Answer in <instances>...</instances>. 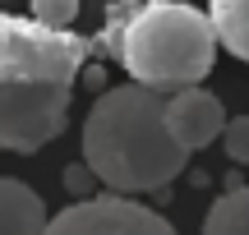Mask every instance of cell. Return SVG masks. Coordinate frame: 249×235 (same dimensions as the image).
Masks as SVG:
<instances>
[{"label": "cell", "mask_w": 249, "mask_h": 235, "mask_svg": "<svg viewBox=\"0 0 249 235\" xmlns=\"http://www.w3.org/2000/svg\"><path fill=\"white\" fill-rule=\"evenodd\" d=\"M92 42L42 18L0 14V152H42L70 125L74 79Z\"/></svg>", "instance_id": "cell-1"}, {"label": "cell", "mask_w": 249, "mask_h": 235, "mask_svg": "<svg viewBox=\"0 0 249 235\" xmlns=\"http://www.w3.org/2000/svg\"><path fill=\"white\" fill-rule=\"evenodd\" d=\"M83 162L116 194L166 189L189 162V148L166 129V97L148 83H124L92 101L83 120Z\"/></svg>", "instance_id": "cell-2"}, {"label": "cell", "mask_w": 249, "mask_h": 235, "mask_svg": "<svg viewBox=\"0 0 249 235\" xmlns=\"http://www.w3.org/2000/svg\"><path fill=\"white\" fill-rule=\"evenodd\" d=\"M97 46L116 55L139 83L161 92L203 83L217 55V28L180 0H116Z\"/></svg>", "instance_id": "cell-3"}, {"label": "cell", "mask_w": 249, "mask_h": 235, "mask_svg": "<svg viewBox=\"0 0 249 235\" xmlns=\"http://www.w3.org/2000/svg\"><path fill=\"white\" fill-rule=\"evenodd\" d=\"M42 235H176L161 212L124 199V194H88L46 221Z\"/></svg>", "instance_id": "cell-4"}, {"label": "cell", "mask_w": 249, "mask_h": 235, "mask_svg": "<svg viewBox=\"0 0 249 235\" xmlns=\"http://www.w3.org/2000/svg\"><path fill=\"white\" fill-rule=\"evenodd\" d=\"M166 129L189 148V152H198V148H208L226 129V111H222V101H217L213 92H203L198 83H189V88H176L166 97Z\"/></svg>", "instance_id": "cell-5"}, {"label": "cell", "mask_w": 249, "mask_h": 235, "mask_svg": "<svg viewBox=\"0 0 249 235\" xmlns=\"http://www.w3.org/2000/svg\"><path fill=\"white\" fill-rule=\"evenodd\" d=\"M46 203L37 189L23 180H5L0 175V235H42L46 231Z\"/></svg>", "instance_id": "cell-6"}, {"label": "cell", "mask_w": 249, "mask_h": 235, "mask_svg": "<svg viewBox=\"0 0 249 235\" xmlns=\"http://www.w3.org/2000/svg\"><path fill=\"white\" fill-rule=\"evenodd\" d=\"M208 18H213V28H217V42L231 55L249 60V0H213Z\"/></svg>", "instance_id": "cell-7"}, {"label": "cell", "mask_w": 249, "mask_h": 235, "mask_svg": "<svg viewBox=\"0 0 249 235\" xmlns=\"http://www.w3.org/2000/svg\"><path fill=\"white\" fill-rule=\"evenodd\" d=\"M203 235H249V185H235L213 203Z\"/></svg>", "instance_id": "cell-8"}, {"label": "cell", "mask_w": 249, "mask_h": 235, "mask_svg": "<svg viewBox=\"0 0 249 235\" xmlns=\"http://www.w3.org/2000/svg\"><path fill=\"white\" fill-rule=\"evenodd\" d=\"M33 18H42L51 28H70L79 18V0H33Z\"/></svg>", "instance_id": "cell-9"}, {"label": "cell", "mask_w": 249, "mask_h": 235, "mask_svg": "<svg viewBox=\"0 0 249 235\" xmlns=\"http://www.w3.org/2000/svg\"><path fill=\"white\" fill-rule=\"evenodd\" d=\"M222 143H226V157L231 162H249V116L240 120H226V129H222Z\"/></svg>", "instance_id": "cell-10"}, {"label": "cell", "mask_w": 249, "mask_h": 235, "mask_svg": "<svg viewBox=\"0 0 249 235\" xmlns=\"http://www.w3.org/2000/svg\"><path fill=\"white\" fill-rule=\"evenodd\" d=\"M92 185H97V171H92L88 162L65 166V189H70L74 199H88V194H92Z\"/></svg>", "instance_id": "cell-11"}]
</instances>
